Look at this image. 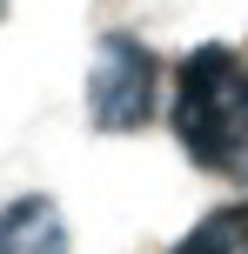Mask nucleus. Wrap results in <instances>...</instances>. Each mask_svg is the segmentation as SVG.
Masks as SVG:
<instances>
[{"instance_id":"obj_1","label":"nucleus","mask_w":248,"mask_h":254,"mask_svg":"<svg viewBox=\"0 0 248 254\" xmlns=\"http://www.w3.org/2000/svg\"><path fill=\"white\" fill-rule=\"evenodd\" d=\"M174 140L195 167L248 188V54L195 47L174 67Z\"/></svg>"},{"instance_id":"obj_2","label":"nucleus","mask_w":248,"mask_h":254,"mask_svg":"<svg viewBox=\"0 0 248 254\" xmlns=\"http://www.w3.org/2000/svg\"><path fill=\"white\" fill-rule=\"evenodd\" d=\"M81 107H87L94 134H141L161 107V61L141 34H101L87 54V80H81Z\"/></svg>"},{"instance_id":"obj_3","label":"nucleus","mask_w":248,"mask_h":254,"mask_svg":"<svg viewBox=\"0 0 248 254\" xmlns=\"http://www.w3.org/2000/svg\"><path fill=\"white\" fill-rule=\"evenodd\" d=\"M67 248L74 234L54 194H13L0 207V254H67Z\"/></svg>"},{"instance_id":"obj_4","label":"nucleus","mask_w":248,"mask_h":254,"mask_svg":"<svg viewBox=\"0 0 248 254\" xmlns=\"http://www.w3.org/2000/svg\"><path fill=\"white\" fill-rule=\"evenodd\" d=\"M168 254H248V201H222L195 221Z\"/></svg>"},{"instance_id":"obj_5","label":"nucleus","mask_w":248,"mask_h":254,"mask_svg":"<svg viewBox=\"0 0 248 254\" xmlns=\"http://www.w3.org/2000/svg\"><path fill=\"white\" fill-rule=\"evenodd\" d=\"M0 20H7V0H0Z\"/></svg>"}]
</instances>
